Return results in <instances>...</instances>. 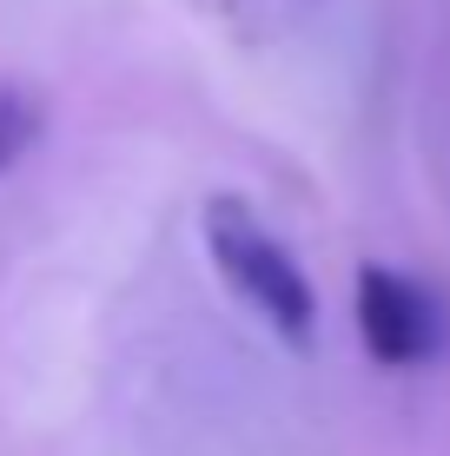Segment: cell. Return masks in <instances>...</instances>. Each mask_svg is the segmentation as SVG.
Masks as SVG:
<instances>
[{"label": "cell", "mask_w": 450, "mask_h": 456, "mask_svg": "<svg viewBox=\"0 0 450 456\" xmlns=\"http://www.w3.org/2000/svg\"><path fill=\"white\" fill-rule=\"evenodd\" d=\"M206 251L212 265L225 272V285L272 324L291 351L312 344V324H318V297H312V278L299 272L285 245L258 225V212L245 199H212L206 206Z\"/></svg>", "instance_id": "obj_1"}, {"label": "cell", "mask_w": 450, "mask_h": 456, "mask_svg": "<svg viewBox=\"0 0 450 456\" xmlns=\"http://www.w3.org/2000/svg\"><path fill=\"white\" fill-rule=\"evenodd\" d=\"M358 331L378 364L411 370L444 351V305L424 285H411L405 272H391V265H364L358 272Z\"/></svg>", "instance_id": "obj_2"}, {"label": "cell", "mask_w": 450, "mask_h": 456, "mask_svg": "<svg viewBox=\"0 0 450 456\" xmlns=\"http://www.w3.org/2000/svg\"><path fill=\"white\" fill-rule=\"evenodd\" d=\"M34 139H40V106H34V93L27 86H13V80H0V172H13L34 152Z\"/></svg>", "instance_id": "obj_3"}]
</instances>
